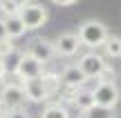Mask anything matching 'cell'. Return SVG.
<instances>
[{"label": "cell", "mask_w": 121, "mask_h": 118, "mask_svg": "<svg viewBox=\"0 0 121 118\" xmlns=\"http://www.w3.org/2000/svg\"><path fill=\"white\" fill-rule=\"evenodd\" d=\"M58 76H60V85H63L65 89H83L85 83H87V76L78 69L76 62H74V65H65Z\"/></svg>", "instance_id": "9c48e42d"}, {"label": "cell", "mask_w": 121, "mask_h": 118, "mask_svg": "<svg viewBox=\"0 0 121 118\" xmlns=\"http://www.w3.org/2000/svg\"><path fill=\"white\" fill-rule=\"evenodd\" d=\"M20 20L25 22V27H27V31H34V29H40V27L47 22V18H49V13H47V9L43 7V4H38V2H29V4H25V7L20 9Z\"/></svg>", "instance_id": "5b68a950"}, {"label": "cell", "mask_w": 121, "mask_h": 118, "mask_svg": "<svg viewBox=\"0 0 121 118\" xmlns=\"http://www.w3.org/2000/svg\"><path fill=\"white\" fill-rule=\"evenodd\" d=\"M20 85H22V91H25V100H29V103H45V100L52 98L47 94V89L43 87L40 78L25 80V83H20Z\"/></svg>", "instance_id": "30bf717a"}, {"label": "cell", "mask_w": 121, "mask_h": 118, "mask_svg": "<svg viewBox=\"0 0 121 118\" xmlns=\"http://www.w3.org/2000/svg\"><path fill=\"white\" fill-rule=\"evenodd\" d=\"M13 2H16V4H18V7H20V9H22V7H25V4H29V2H31V0H13Z\"/></svg>", "instance_id": "cb8c5ba5"}, {"label": "cell", "mask_w": 121, "mask_h": 118, "mask_svg": "<svg viewBox=\"0 0 121 118\" xmlns=\"http://www.w3.org/2000/svg\"><path fill=\"white\" fill-rule=\"evenodd\" d=\"M16 51V45H13V40L11 38H4V40H0V60H7L11 53Z\"/></svg>", "instance_id": "ac0fdd59"}, {"label": "cell", "mask_w": 121, "mask_h": 118, "mask_svg": "<svg viewBox=\"0 0 121 118\" xmlns=\"http://www.w3.org/2000/svg\"><path fill=\"white\" fill-rule=\"evenodd\" d=\"M40 83H43V87L47 89L49 96H56L60 89H63V85H60V76L56 74V71H43Z\"/></svg>", "instance_id": "5bb4252c"}, {"label": "cell", "mask_w": 121, "mask_h": 118, "mask_svg": "<svg viewBox=\"0 0 121 118\" xmlns=\"http://www.w3.org/2000/svg\"><path fill=\"white\" fill-rule=\"evenodd\" d=\"M81 40L74 31H63L56 40H54V49H56V56H63V58H72L78 53L81 49Z\"/></svg>", "instance_id": "ba28073f"}, {"label": "cell", "mask_w": 121, "mask_h": 118, "mask_svg": "<svg viewBox=\"0 0 121 118\" xmlns=\"http://www.w3.org/2000/svg\"><path fill=\"white\" fill-rule=\"evenodd\" d=\"M4 27H7V38H11V40L22 38V36L27 34V27H25V22L20 20V16L4 18Z\"/></svg>", "instance_id": "8fae6325"}, {"label": "cell", "mask_w": 121, "mask_h": 118, "mask_svg": "<svg viewBox=\"0 0 121 118\" xmlns=\"http://www.w3.org/2000/svg\"><path fill=\"white\" fill-rule=\"evenodd\" d=\"M0 100H2L4 109H18L25 103V91H22L20 83H4L0 87Z\"/></svg>", "instance_id": "52a82bcc"}, {"label": "cell", "mask_w": 121, "mask_h": 118, "mask_svg": "<svg viewBox=\"0 0 121 118\" xmlns=\"http://www.w3.org/2000/svg\"><path fill=\"white\" fill-rule=\"evenodd\" d=\"M103 56L110 58V60H117V58H121V36L117 34H110L108 38H105L103 42Z\"/></svg>", "instance_id": "4fadbf2b"}, {"label": "cell", "mask_w": 121, "mask_h": 118, "mask_svg": "<svg viewBox=\"0 0 121 118\" xmlns=\"http://www.w3.org/2000/svg\"><path fill=\"white\" fill-rule=\"evenodd\" d=\"M40 118H69V111H67V107L60 105V103H49L43 109Z\"/></svg>", "instance_id": "2e32d148"}, {"label": "cell", "mask_w": 121, "mask_h": 118, "mask_svg": "<svg viewBox=\"0 0 121 118\" xmlns=\"http://www.w3.org/2000/svg\"><path fill=\"white\" fill-rule=\"evenodd\" d=\"M7 116V109H4V105H2V100H0V118H4Z\"/></svg>", "instance_id": "d4e9b609"}, {"label": "cell", "mask_w": 121, "mask_h": 118, "mask_svg": "<svg viewBox=\"0 0 121 118\" xmlns=\"http://www.w3.org/2000/svg\"><path fill=\"white\" fill-rule=\"evenodd\" d=\"M0 13H2V18L18 16V13H20V7H18L13 0H2V2H0Z\"/></svg>", "instance_id": "e0dca14e"}, {"label": "cell", "mask_w": 121, "mask_h": 118, "mask_svg": "<svg viewBox=\"0 0 121 118\" xmlns=\"http://www.w3.org/2000/svg\"><path fill=\"white\" fill-rule=\"evenodd\" d=\"M29 56H34L38 62H43V65H47V62H52L54 58H56V49H54V42L49 38H31V42L27 45L25 49Z\"/></svg>", "instance_id": "8992f818"}, {"label": "cell", "mask_w": 121, "mask_h": 118, "mask_svg": "<svg viewBox=\"0 0 121 118\" xmlns=\"http://www.w3.org/2000/svg\"><path fill=\"white\" fill-rule=\"evenodd\" d=\"M54 4H58V7H69V4H74V2H78V0H52Z\"/></svg>", "instance_id": "44dd1931"}, {"label": "cell", "mask_w": 121, "mask_h": 118, "mask_svg": "<svg viewBox=\"0 0 121 118\" xmlns=\"http://www.w3.org/2000/svg\"><path fill=\"white\" fill-rule=\"evenodd\" d=\"M81 118H117V109H112V107H101V105H94L92 109L83 111Z\"/></svg>", "instance_id": "9a60e30c"}, {"label": "cell", "mask_w": 121, "mask_h": 118, "mask_svg": "<svg viewBox=\"0 0 121 118\" xmlns=\"http://www.w3.org/2000/svg\"><path fill=\"white\" fill-rule=\"evenodd\" d=\"M7 38V27H4V18H0V40Z\"/></svg>", "instance_id": "7402d4cb"}, {"label": "cell", "mask_w": 121, "mask_h": 118, "mask_svg": "<svg viewBox=\"0 0 121 118\" xmlns=\"http://www.w3.org/2000/svg\"><path fill=\"white\" fill-rule=\"evenodd\" d=\"M0 2H2V0H0Z\"/></svg>", "instance_id": "484cf974"}, {"label": "cell", "mask_w": 121, "mask_h": 118, "mask_svg": "<svg viewBox=\"0 0 121 118\" xmlns=\"http://www.w3.org/2000/svg\"><path fill=\"white\" fill-rule=\"evenodd\" d=\"M96 80H99V83H117V71H114V67L108 65L103 71H101V76Z\"/></svg>", "instance_id": "d6986e66"}, {"label": "cell", "mask_w": 121, "mask_h": 118, "mask_svg": "<svg viewBox=\"0 0 121 118\" xmlns=\"http://www.w3.org/2000/svg\"><path fill=\"white\" fill-rule=\"evenodd\" d=\"M76 65H78V69L87 76V80H90V78H99L101 76V71L108 67V60H105V56L99 53V51H85L83 56H78Z\"/></svg>", "instance_id": "3957f363"}, {"label": "cell", "mask_w": 121, "mask_h": 118, "mask_svg": "<svg viewBox=\"0 0 121 118\" xmlns=\"http://www.w3.org/2000/svg\"><path fill=\"white\" fill-rule=\"evenodd\" d=\"M92 96L96 105L117 109V103L121 100V89L117 83H96V87H92Z\"/></svg>", "instance_id": "277c9868"}, {"label": "cell", "mask_w": 121, "mask_h": 118, "mask_svg": "<svg viewBox=\"0 0 121 118\" xmlns=\"http://www.w3.org/2000/svg\"><path fill=\"white\" fill-rule=\"evenodd\" d=\"M96 103H94V96H92V89H76V94H74V107H76L78 111H87V109H92Z\"/></svg>", "instance_id": "7c38bea8"}, {"label": "cell", "mask_w": 121, "mask_h": 118, "mask_svg": "<svg viewBox=\"0 0 121 118\" xmlns=\"http://www.w3.org/2000/svg\"><path fill=\"white\" fill-rule=\"evenodd\" d=\"M4 118H31V116H29V111H27V109L18 107V109H9Z\"/></svg>", "instance_id": "ffe728a7"}, {"label": "cell", "mask_w": 121, "mask_h": 118, "mask_svg": "<svg viewBox=\"0 0 121 118\" xmlns=\"http://www.w3.org/2000/svg\"><path fill=\"white\" fill-rule=\"evenodd\" d=\"M4 76H7V67H4V62L0 60V80H2Z\"/></svg>", "instance_id": "603a6c76"}, {"label": "cell", "mask_w": 121, "mask_h": 118, "mask_svg": "<svg viewBox=\"0 0 121 118\" xmlns=\"http://www.w3.org/2000/svg\"><path fill=\"white\" fill-rule=\"evenodd\" d=\"M76 36H78L83 47H87L90 51H96L99 47H103V42L110 36V31L101 20H83L81 25H78Z\"/></svg>", "instance_id": "6da1fadb"}, {"label": "cell", "mask_w": 121, "mask_h": 118, "mask_svg": "<svg viewBox=\"0 0 121 118\" xmlns=\"http://www.w3.org/2000/svg\"><path fill=\"white\" fill-rule=\"evenodd\" d=\"M43 62H38L34 56H29L27 51L20 53V58H18V65L16 69H13V76H16L20 83H25V80H31V78H40L43 76Z\"/></svg>", "instance_id": "7a4b0ae2"}]
</instances>
